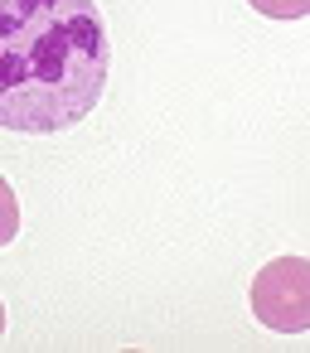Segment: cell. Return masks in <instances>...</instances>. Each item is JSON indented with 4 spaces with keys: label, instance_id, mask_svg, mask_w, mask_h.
<instances>
[{
    "label": "cell",
    "instance_id": "6da1fadb",
    "mask_svg": "<svg viewBox=\"0 0 310 353\" xmlns=\"http://www.w3.org/2000/svg\"><path fill=\"white\" fill-rule=\"evenodd\" d=\"M112 39L93 0H0V131L54 136L107 92Z\"/></svg>",
    "mask_w": 310,
    "mask_h": 353
},
{
    "label": "cell",
    "instance_id": "7a4b0ae2",
    "mask_svg": "<svg viewBox=\"0 0 310 353\" xmlns=\"http://www.w3.org/2000/svg\"><path fill=\"white\" fill-rule=\"evenodd\" d=\"M252 314L257 324L276 334H305L310 329V261L305 256H276L252 276Z\"/></svg>",
    "mask_w": 310,
    "mask_h": 353
},
{
    "label": "cell",
    "instance_id": "3957f363",
    "mask_svg": "<svg viewBox=\"0 0 310 353\" xmlns=\"http://www.w3.org/2000/svg\"><path fill=\"white\" fill-rule=\"evenodd\" d=\"M15 232H20V199H15L10 179L0 174V247H10Z\"/></svg>",
    "mask_w": 310,
    "mask_h": 353
},
{
    "label": "cell",
    "instance_id": "277c9868",
    "mask_svg": "<svg viewBox=\"0 0 310 353\" xmlns=\"http://www.w3.org/2000/svg\"><path fill=\"white\" fill-rule=\"evenodd\" d=\"M247 6L267 20H305L310 15V0H247Z\"/></svg>",
    "mask_w": 310,
    "mask_h": 353
},
{
    "label": "cell",
    "instance_id": "5b68a950",
    "mask_svg": "<svg viewBox=\"0 0 310 353\" xmlns=\"http://www.w3.org/2000/svg\"><path fill=\"white\" fill-rule=\"evenodd\" d=\"M0 334H6V305H0Z\"/></svg>",
    "mask_w": 310,
    "mask_h": 353
}]
</instances>
